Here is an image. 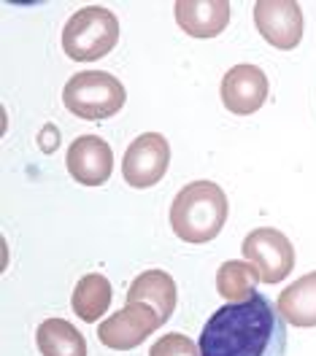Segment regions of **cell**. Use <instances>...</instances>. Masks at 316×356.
Here are the masks:
<instances>
[{"label":"cell","mask_w":316,"mask_h":356,"mask_svg":"<svg viewBox=\"0 0 316 356\" xmlns=\"http://www.w3.org/2000/svg\"><path fill=\"white\" fill-rule=\"evenodd\" d=\"M200 356H284L287 321L265 294L227 302L205 321Z\"/></svg>","instance_id":"1"},{"label":"cell","mask_w":316,"mask_h":356,"mask_svg":"<svg viewBox=\"0 0 316 356\" xmlns=\"http://www.w3.org/2000/svg\"><path fill=\"white\" fill-rule=\"evenodd\" d=\"M227 195L214 181H192L176 195L171 205V227L184 243L214 241L227 222Z\"/></svg>","instance_id":"2"},{"label":"cell","mask_w":316,"mask_h":356,"mask_svg":"<svg viewBox=\"0 0 316 356\" xmlns=\"http://www.w3.org/2000/svg\"><path fill=\"white\" fill-rule=\"evenodd\" d=\"M119 41V19L106 6H84L63 27V51L76 63L106 57Z\"/></svg>","instance_id":"3"},{"label":"cell","mask_w":316,"mask_h":356,"mask_svg":"<svg viewBox=\"0 0 316 356\" xmlns=\"http://www.w3.org/2000/svg\"><path fill=\"white\" fill-rule=\"evenodd\" d=\"M127 95L122 81L106 70H84L70 76L63 89V103L73 116L87 122H103L122 111Z\"/></svg>","instance_id":"4"},{"label":"cell","mask_w":316,"mask_h":356,"mask_svg":"<svg viewBox=\"0 0 316 356\" xmlns=\"http://www.w3.org/2000/svg\"><path fill=\"white\" fill-rule=\"evenodd\" d=\"M246 262L257 267L262 284H278L294 270V248L290 238L273 227H260L248 232L241 245Z\"/></svg>","instance_id":"5"},{"label":"cell","mask_w":316,"mask_h":356,"mask_svg":"<svg viewBox=\"0 0 316 356\" xmlns=\"http://www.w3.org/2000/svg\"><path fill=\"white\" fill-rule=\"evenodd\" d=\"M165 321L159 313L146 302H127L122 311L111 313L100 327L97 340L111 351H130L138 348L149 334H155Z\"/></svg>","instance_id":"6"},{"label":"cell","mask_w":316,"mask_h":356,"mask_svg":"<svg viewBox=\"0 0 316 356\" xmlns=\"http://www.w3.org/2000/svg\"><path fill=\"white\" fill-rule=\"evenodd\" d=\"M171 165V143L165 135L143 133L127 146L122 159V176L133 189H149L162 181Z\"/></svg>","instance_id":"7"},{"label":"cell","mask_w":316,"mask_h":356,"mask_svg":"<svg viewBox=\"0 0 316 356\" xmlns=\"http://www.w3.org/2000/svg\"><path fill=\"white\" fill-rule=\"evenodd\" d=\"M254 24L271 46L292 51L303 38V8L294 0H260L254 3Z\"/></svg>","instance_id":"8"},{"label":"cell","mask_w":316,"mask_h":356,"mask_svg":"<svg viewBox=\"0 0 316 356\" xmlns=\"http://www.w3.org/2000/svg\"><path fill=\"white\" fill-rule=\"evenodd\" d=\"M222 103L235 116H251L262 108L268 97V76L257 65H235L230 67L222 79Z\"/></svg>","instance_id":"9"},{"label":"cell","mask_w":316,"mask_h":356,"mask_svg":"<svg viewBox=\"0 0 316 356\" xmlns=\"http://www.w3.org/2000/svg\"><path fill=\"white\" fill-rule=\"evenodd\" d=\"M65 168L73 181L81 186H100L113 173V152L111 146L97 135H81L68 146Z\"/></svg>","instance_id":"10"},{"label":"cell","mask_w":316,"mask_h":356,"mask_svg":"<svg viewBox=\"0 0 316 356\" xmlns=\"http://www.w3.org/2000/svg\"><path fill=\"white\" fill-rule=\"evenodd\" d=\"M176 24L192 38H216L230 24L227 0H179L173 6Z\"/></svg>","instance_id":"11"},{"label":"cell","mask_w":316,"mask_h":356,"mask_svg":"<svg viewBox=\"0 0 316 356\" xmlns=\"http://www.w3.org/2000/svg\"><path fill=\"white\" fill-rule=\"evenodd\" d=\"M127 302H146L159 313L162 321H168L176 311V281L165 270H146L130 284Z\"/></svg>","instance_id":"12"},{"label":"cell","mask_w":316,"mask_h":356,"mask_svg":"<svg viewBox=\"0 0 316 356\" xmlns=\"http://www.w3.org/2000/svg\"><path fill=\"white\" fill-rule=\"evenodd\" d=\"M278 313L287 324L311 330L316 327V270L297 278L278 294Z\"/></svg>","instance_id":"13"},{"label":"cell","mask_w":316,"mask_h":356,"mask_svg":"<svg viewBox=\"0 0 316 356\" xmlns=\"http://www.w3.org/2000/svg\"><path fill=\"white\" fill-rule=\"evenodd\" d=\"M35 343L41 356H87V340L65 318H46L41 321Z\"/></svg>","instance_id":"14"},{"label":"cell","mask_w":316,"mask_h":356,"mask_svg":"<svg viewBox=\"0 0 316 356\" xmlns=\"http://www.w3.org/2000/svg\"><path fill=\"white\" fill-rule=\"evenodd\" d=\"M109 305H111V284H109L106 275L90 273L76 284L73 297H70V308L81 321L95 324L103 313L109 311Z\"/></svg>","instance_id":"15"},{"label":"cell","mask_w":316,"mask_h":356,"mask_svg":"<svg viewBox=\"0 0 316 356\" xmlns=\"http://www.w3.org/2000/svg\"><path fill=\"white\" fill-rule=\"evenodd\" d=\"M257 281L260 273L251 262H222L216 270V291L225 297L227 302H246L257 294Z\"/></svg>","instance_id":"16"},{"label":"cell","mask_w":316,"mask_h":356,"mask_svg":"<svg viewBox=\"0 0 316 356\" xmlns=\"http://www.w3.org/2000/svg\"><path fill=\"white\" fill-rule=\"evenodd\" d=\"M149 356H200V346H195L187 334L171 332L162 334L149 348Z\"/></svg>","instance_id":"17"}]
</instances>
